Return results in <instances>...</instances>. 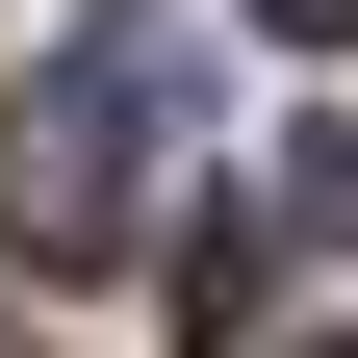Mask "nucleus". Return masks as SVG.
<instances>
[{
  "mask_svg": "<svg viewBox=\"0 0 358 358\" xmlns=\"http://www.w3.org/2000/svg\"><path fill=\"white\" fill-rule=\"evenodd\" d=\"M154 128H179V52L103 0V26L52 52V103H26V256H128V179H154Z\"/></svg>",
  "mask_w": 358,
  "mask_h": 358,
  "instance_id": "nucleus-1",
  "label": "nucleus"
},
{
  "mask_svg": "<svg viewBox=\"0 0 358 358\" xmlns=\"http://www.w3.org/2000/svg\"><path fill=\"white\" fill-rule=\"evenodd\" d=\"M307 231H358V128H307Z\"/></svg>",
  "mask_w": 358,
  "mask_h": 358,
  "instance_id": "nucleus-2",
  "label": "nucleus"
},
{
  "mask_svg": "<svg viewBox=\"0 0 358 358\" xmlns=\"http://www.w3.org/2000/svg\"><path fill=\"white\" fill-rule=\"evenodd\" d=\"M256 26H282V52H358V0H256Z\"/></svg>",
  "mask_w": 358,
  "mask_h": 358,
  "instance_id": "nucleus-3",
  "label": "nucleus"
}]
</instances>
